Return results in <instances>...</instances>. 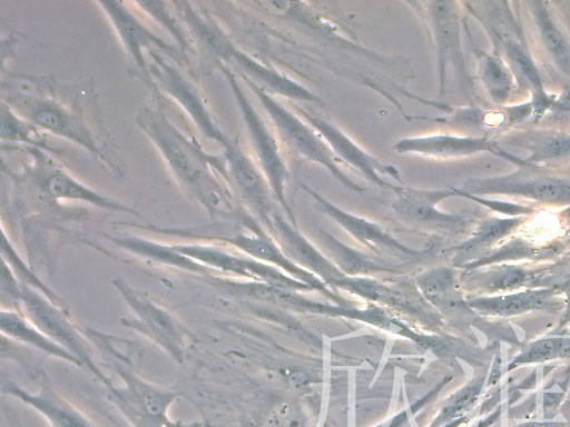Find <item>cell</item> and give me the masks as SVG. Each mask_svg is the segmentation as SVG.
<instances>
[{
  "label": "cell",
  "mask_w": 570,
  "mask_h": 427,
  "mask_svg": "<svg viewBox=\"0 0 570 427\" xmlns=\"http://www.w3.org/2000/svg\"><path fill=\"white\" fill-rule=\"evenodd\" d=\"M225 62L230 63L243 79L249 80L273 97L277 96L296 101L323 103L322 99L306 87L278 70L258 62L236 47L232 50Z\"/></svg>",
  "instance_id": "cell-21"
},
{
  "label": "cell",
  "mask_w": 570,
  "mask_h": 427,
  "mask_svg": "<svg viewBox=\"0 0 570 427\" xmlns=\"http://www.w3.org/2000/svg\"><path fill=\"white\" fill-rule=\"evenodd\" d=\"M302 187L315 200L320 210L333 218L351 236L362 244L375 249L405 254L416 252L395 240L376 224L342 210L306 185H302Z\"/></svg>",
  "instance_id": "cell-22"
},
{
  "label": "cell",
  "mask_w": 570,
  "mask_h": 427,
  "mask_svg": "<svg viewBox=\"0 0 570 427\" xmlns=\"http://www.w3.org/2000/svg\"><path fill=\"white\" fill-rule=\"evenodd\" d=\"M560 424L548 423V421H534L519 425L518 427H559Z\"/></svg>",
  "instance_id": "cell-38"
},
{
  "label": "cell",
  "mask_w": 570,
  "mask_h": 427,
  "mask_svg": "<svg viewBox=\"0 0 570 427\" xmlns=\"http://www.w3.org/2000/svg\"><path fill=\"white\" fill-rule=\"evenodd\" d=\"M1 309H14L21 311V285L7 262L2 260L1 268Z\"/></svg>",
  "instance_id": "cell-34"
},
{
  "label": "cell",
  "mask_w": 570,
  "mask_h": 427,
  "mask_svg": "<svg viewBox=\"0 0 570 427\" xmlns=\"http://www.w3.org/2000/svg\"><path fill=\"white\" fill-rule=\"evenodd\" d=\"M21 285V312L50 339L72 354L83 369L92 374L107 388L112 380L94 359L86 335L70 318L67 309L53 304L39 291Z\"/></svg>",
  "instance_id": "cell-7"
},
{
  "label": "cell",
  "mask_w": 570,
  "mask_h": 427,
  "mask_svg": "<svg viewBox=\"0 0 570 427\" xmlns=\"http://www.w3.org/2000/svg\"><path fill=\"white\" fill-rule=\"evenodd\" d=\"M483 388V378H476L454 394L442 408L435 424H443L461 417L478 401Z\"/></svg>",
  "instance_id": "cell-32"
},
{
  "label": "cell",
  "mask_w": 570,
  "mask_h": 427,
  "mask_svg": "<svg viewBox=\"0 0 570 427\" xmlns=\"http://www.w3.org/2000/svg\"><path fill=\"white\" fill-rule=\"evenodd\" d=\"M158 51L149 52L154 59V62L149 64V71L155 78L156 86L158 83L167 95L177 101L204 136L215 140L223 148L227 146L230 138L213 119L196 87L176 67L165 61Z\"/></svg>",
  "instance_id": "cell-13"
},
{
  "label": "cell",
  "mask_w": 570,
  "mask_h": 427,
  "mask_svg": "<svg viewBox=\"0 0 570 427\" xmlns=\"http://www.w3.org/2000/svg\"><path fill=\"white\" fill-rule=\"evenodd\" d=\"M558 113H570V107L557 110Z\"/></svg>",
  "instance_id": "cell-40"
},
{
  "label": "cell",
  "mask_w": 570,
  "mask_h": 427,
  "mask_svg": "<svg viewBox=\"0 0 570 427\" xmlns=\"http://www.w3.org/2000/svg\"><path fill=\"white\" fill-rule=\"evenodd\" d=\"M0 329L3 336L17 342L83 368L82 364L72 354L50 339L19 310L1 309Z\"/></svg>",
  "instance_id": "cell-24"
},
{
  "label": "cell",
  "mask_w": 570,
  "mask_h": 427,
  "mask_svg": "<svg viewBox=\"0 0 570 427\" xmlns=\"http://www.w3.org/2000/svg\"><path fill=\"white\" fill-rule=\"evenodd\" d=\"M433 38L436 52L439 95L445 91L449 69L464 90H472L473 82L468 70L461 37L459 3L455 1L416 2Z\"/></svg>",
  "instance_id": "cell-9"
},
{
  "label": "cell",
  "mask_w": 570,
  "mask_h": 427,
  "mask_svg": "<svg viewBox=\"0 0 570 427\" xmlns=\"http://www.w3.org/2000/svg\"><path fill=\"white\" fill-rule=\"evenodd\" d=\"M35 157V175L38 187L49 197L56 200H75L90 203L95 207L135 214L136 211L100 192L89 188L72 177L52 159L48 158L43 150L30 147Z\"/></svg>",
  "instance_id": "cell-15"
},
{
  "label": "cell",
  "mask_w": 570,
  "mask_h": 427,
  "mask_svg": "<svg viewBox=\"0 0 570 427\" xmlns=\"http://www.w3.org/2000/svg\"><path fill=\"white\" fill-rule=\"evenodd\" d=\"M296 111L301 118L317 131L338 160L352 167L373 186L395 191L397 186L385 180L383 176L395 179L401 183L403 182L397 168L384 163L368 153L341 128L325 119L308 113L302 108H296Z\"/></svg>",
  "instance_id": "cell-11"
},
{
  "label": "cell",
  "mask_w": 570,
  "mask_h": 427,
  "mask_svg": "<svg viewBox=\"0 0 570 427\" xmlns=\"http://www.w3.org/2000/svg\"><path fill=\"white\" fill-rule=\"evenodd\" d=\"M554 288H557L564 297L566 308L561 322V325L564 326L570 322V278L556 285Z\"/></svg>",
  "instance_id": "cell-36"
},
{
  "label": "cell",
  "mask_w": 570,
  "mask_h": 427,
  "mask_svg": "<svg viewBox=\"0 0 570 427\" xmlns=\"http://www.w3.org/2000/svg\"><path fill=\"white\" fill-rule=\"evenodd\" d=\"M523 216L511 218H489L483 220L471 237L462 242L456 249L461 252H471L481 249H489L500 240L511 235L523 224Z\"/></svg>",
  "instance_id": "cell-28"
},
{
  "label": "cell",
  "mask_w": 570,
  "mask_h": 427,
  "mask_svg": "<svg viewBox=\"0 0 570 427\" xmlns=\"http://www.w3.org/2000/svg\"><path fill=\"white\" fill-rule=\"evenodd\" d=\"M243 79V78H242ZM253 91L281 139L292 152L325 168L343 187L363 192L365 189L352 180L340 167V160L324 139L303 118L284 107L273 96L249 80L243 79Z\"/></svg>",
  "instance_id": "cell-6"
},
{
  "label": "cell",
  "mask_w": 570,
  "mask_h": 427,
  "mask_svg": "<svg viewBox=\"0 0 570 427\" xmlns=\"http://www.w3.org/2000/svg\"><path fill=\"white\" fill-rule=\"evenodd\" d=\"M566 237H567V242L570 244V224H569V226L567 228Z\"/></svg>",
  "instance_id": "cell-39"
},
{
  "label": "cell",
  "mask_w": 570,
  "mask_h": 427,
  "mask_svg": "<svg viewBox=\"0 0 570 427\" xmlns=\"http://www.w3.org/2000/svg\"><path fill=\"white\" fill-rule=\"evenodd\" d=\"M535 51L570 89V23L556 2L529 0L520 2Z\"/></svg>",
  "instance_id": "cell-10"
},
{
  "label": "cell",
  "mask_w": 570,
  "mask_h": 427,
  "mask_svg": "<svg viewBox=\"0 0 570 427\" xmlns=\"http://www.w3.org/2000/svg\"><path fill=\"white\" fill-rule=\"evenodd\" d=\"M98 4L108 16L127 53L141 70L145 81L151 86V88H156V83L149 71V64L144 57V50H148V52L161 50L179 59L176 49L148 29L126 8L124 2L100 1Z\"/></svg>",
  "instance_id": "cell-16"
},
{
  "label": "cell",
  "mask_w": 570,
  "mask_h": 427,
  "mask_svg": "<svg viewBox=\"0 0 570 427\" xmlns=\"http://www.w3.org/2000/svg\"><path fill=\"white\" fill-rule=\"evenodd\" d=\"M131 311L120 324L138 332L165 351L176 363L183 364L186 347L195 335L177 317L148 296L132 288L122 277L111 281Z\"/></svg>",
  "instance_id": "cell-5"
},
{
  "label": "cell",
  "mask_w": 570,
  "mask_h": 427,
  "mask_svg": "<svg viewBox=\"0 0 570 427\" xmlns=\"http://www.w3.org/2000/svg\"><path fill=\"white\" fill-rule=\"evenodd\" d=\"M38 390L30 393L13 381H4L2 394L31 407L50 427H99L56 388L43 370L38 373Z\"/></svg>",
  "instance_id": "cell-14"
},
{
  "label": "cell",
  "mask_w": 570,
  "mask_h": 427,
  "mask_svg": "<svg viewBox=\"0 0 570 427\" xmlns=\"http://www.w3.org/2000/svg\"><path fill=\"white\" fill-rule=\"evenodd\" d=\"M56 86V81L46 78L16 76L2 88V103L46 133L80 146L108 169L120 171L109 145L95 132L85 108L78 103L81 98L72 97L75 90L65 88L61 97V88Z\"/></svg>",
  "instance_id": "cell-1"
},
{
  "label": "cell",
  "mask_w": 570,
  "mask_h": 427,
  "mask_svg": "<svg viewBox=\"0 0 570 427\" xmlns=\"http://www.w3.org/2000/svg\"><path fill=\"white\" fill-rule=\"evenodd\" d=\"M218 64L234 93L256 155L258 167L264 173L274 198L282 205L283 209L289 215L292 222L295 225L294 216L285 196L289 173L281 151L279 142L244 92L234 70L223 62H218Z\"/></svg>",
  "instance_id": "cell-8"
},
{
  "label": "cell",
  "mask_w": 570,
  "mask_h": 427,
  "mask_svg": "<svg viewBox=\"0 0 570 427\" xmlns=\"http://www.w3.org/2000/svg\"><path fill=\"white\" fill-rule=\"evenodd\" d=\"M461 192L472 196H504L535 203L570 207V175L531 163L504 175L468 179Z\"/></svg>",
  "instance_id": "cell-4"
},
{
  "label": "cell",
  "mask_w": 570,
  "mask_h": 427,
  "mask_svg": "<svg viewBox=\"0 0 570 427\" xmlns=\"http://www.w3.org/2000/svg\"><path fill=\"white\" fill-rule=\"evenodd\" d=\"M45 131L24 120L8 106L2 103L1 109V138L11 142L28 143L33 148L51 151ZM46 133V132H45Z\"/></svg>",
  "instance_id": "cell-29"
},
{
  "label": "cell",
  "mask_w": 570,
  "mask_h": 427,
  "mask_svg": "<svg viewBox=\"0 0 570 427\" xmlns=\"http://www.w3.org/2000/svg\"><path fill=\"white\" fill-rule=\"evenodd\" d=\"M136 121L159 150L169 169L186 187L215 169L229 185L224 155H212L181 133L158 109L141 107ZM232 187V186H230Z\"/></svg>",
  "instance_id": "cell-3"
},
{
  "label": "cell",
  "mask_w": 570,
  "mask_h": 427,
  "mask_svg": "<svg viewBox=\"0 0 570 427\" xmlns=\"http://www.w3.org/2000/svg\"><path fill=\"white\" fill-rule=\"evenodd\" d=\"M394 192L392 208L404 220L450 231L462 230L466 226L460 216L442 212L438 208L442 200L456 196L454 187L426 189L397 186Z\"/></svg>",
  "instance_id": "cell-17"
},
{
  "label": "cell",
  "mask_w": 570,
  "mask_h": 427,
  "mask_svg": "<svg viewBox=\"0 0 570 427\" xmlns=\"http://www.w3.org/2000/svg\"><path fill=\"white\" fill-rule=\"evenodd\" d=\"M497 142L487 137L472 135L432 133L404 137L395 141L393 150L400 155H416L438 160H455L491 152L508 159L515 166L528 163L523 158L503 150Z\"/></svg>",
  "instance_id": "cell-12"
},
{
  "label": "cell",
  "mask_w": 570,
  "mask_h": 427,
  "mask_svg": "<svg viewBox=\"0 0 570 427\" xmlns=\"http://www.w3.org/2000/svg\"><path fill=\"white\" fill-rule=\"evenodd\" d=\"M563 241H553L546 245H534L521 238L510 239L491 252L469 264L470 268L505 264L520 259H550L564 250Z\"/></svg>",
  "instance_id": "cell-26"
},
{
  "label": "cell",
  "mask_w": 570,
  "mask_h": 427,
  "mask_svg": "<svg viewBox=\"0 0 570 427\" xmlns=\"http://www.w3.org/2000/svg\"><path fill=\"white\" fill-rule=\"evenodd\" d=\"M557 288H529L472 299L471 308L484 316L514 317L531 311L558 310L566 304Z\"/></svg>",
  "instance_id": "cell-20"
},
{
  "label": "cell",
  "mask_w": 570,
  "mask_h": 427,
  "mask_svg": "<svg viewBox=\"0 0 570 427\" xmlns=\"http://www.w3.org/2000/svg\"><path fill=\"white\" fill-rule=\"evenodd\" d=\"M170 247L181 256L190 259L197 265L223 274H236L248 276L249 272H258L262 266L258 264L235 256L225 249L207 244H176Z\"/></svg>",
  "instance_id": "cell-25"
},
{
  "label": "cell",
  "mask_w": 570,
  "mask_h": 427,
  "mask_svg": "<svg viewBox=\"0 0 570 427\" xmlns=\"http://www.w3.org/2000/svg\"><path fill=\"white\" fill-rule=\"evenodd\" d=\"M454 189H455L456 196L470 199L472 201L481 203L485 207H489V208H491L495 211L502 212V214H509V215L515 216V217L534 214V208H532L530 206L508 203L504 201L492 200L487 197L466 195V193L461 192L458 188H454Z\"/></svg>",
  "instance_id": "cell-35"
},
{
  "label": "cell",
  "mask_w": 570,
  "mask_h": 427,
  "mask_svg": "<svg viewBox=\"0 0 570 427\" xmlns=\"http://www.w3.org/2000/svg\"><path fill=\"white\" fill-rule=\"evenodd\" d=\"M570 358L569 337L541 338L530 342L511 363L509 369L520 365L542 364Z\"/></svg>",
  "instance_id": "cell-30"
},
{
  "label": "cell",
  "mask_w": 570,
  "mask_h": 427,
  "mask_svg": "<svg viewBox=\"0 0 570 427\" xmlns=\"http://www.w3.org/2000/svg\"><path fill=\"white\" fill-rule=\"evenodd\" d=\"M480 287L488 294H508L523 287L539 284L549 275L544 270H534L509 264L491 265L481 275Z\"/></svg>",
  "instance_id": "cell-27"
},
{
  "label": "cell",
  "mask_w": 570,
  "mask_h": 427,
  "mask_svg": "<svg viewBox=\"0 0 570 427\" xmlns=\"http://www.w3.org/2000/svg\"><path fill=\"white\" fill-rule=\"evenodd\" d=\"M544 416L547 418H550L551 416L554 415L559 404H560V400H561V395L560 394H546L544 395Z\"/></svg>",
  "instance_id": "cell-37"
},
{
  "label": "cell",
  "mask_w": 570,
  "mask_h": 427,
  "mask_svg": "<svg viewBox=\"0 0 570 427\" xmlns=\"http://www.w3.org/2000/svg\"><path fill=\"white\" fill-rule=\"evenodd\" d=\"M2 260L7 262L20 284L35 289L50 299L59 307L66 308L63 299L49 288L21 259L11 242L7 239L6 232H2Z\"/></svg>",
  "instance_id": "cell-31"
},
{
  "label": "cell",
  "mask_w": 570,
  "mask_h": 427,
  "mask_svg": "<svg viewBox=\"0 0 570 427\" xmlns=\"http://www.w3.org/2000/svg\"><path fill=\"white\" fill-rule=\"evenodd\" d=\"M144 9L153 19L159 22L178 42L183 48H188V40L178 23V19L168 9L167 2L164 1H140L136 2Z\"/></svg>",
  "instance_id": "cell-33"
},
{
  "label": "cell",
  "mask_w": 570,
  "mask_h": 427,
  "mask_svg": "<svg viewBox=\"0 0 570 427\" xmlns=\"http://www.w3.org/2000/svg\"><path fill=\"white\" fill-rule=\"evenodd\" d=\"M569 261H570V255H569Z\"/></svg>",
  "instance_id": "cell-41"
},
{
  "label": "cell",
  "mask_w": 570,
  "mask_h": 427,
  "mask_svg": "<svg viewBox=\"0 0 570 427\" xmlns=\"http://www.w3.org/2000/svg\"><path fill=\"white\" fill-rule=\"evenodd\" d=\"M498 142L523 149L524 161L535 166L570 163V132L552 128L512 129Z\"/></svg>",
  "instance_id": "cell-19"
},
{
  "label": "cell",
  "mask_w": 570,
  "mask_h": 427,
  "mask_svg": "<svg viewBox=\"0 0 570 427\" xmlns=\"http://www.w3.org/2000/svg\"><path fill=\"white\" fill-rule=\"evenodd\" d=\"M229 182L245 202L263 219L272 224V190L258 165L244 151L237 138L230 139L223 152Z\"/></svg>",
  "instance_id": "cell-18"
},
{
  "label": "cell",
  "mask_w": 570,
  "mask_h": 427,
  "mask_svg": "<svg viewBox=\"0 0 570 427\" xmlns=\"http://www.w3.org/2000/svg\"><path fill=\"white\" fill-rule=\"evenodd\" d=\"M475 56L476 76L494 106H508L517 92L515 78L504 59L497 52H487L473 41L464 23Z\"/></svg>",
  "instance_id": "cell-23"
},
{
  "label": "cell",
  "mask_w": 570,
  "mask_h": 427,
  "mask_svg": "<svg viewBox=\"0 0 570 427\" xmlns=\"http://www.w3.org/2000/svg\"><path fill=\"white\" fill-rule=\"evenodd\" d=\"M482 24L492 42V51L499 53L512 71L518 89L531 95L534 119L551 110L556 99L548 95L543 75L528 43L520 17L513 2L476 1L463 3Z\"/></svg>",
  "instance_id": "cell-2"
}]
</instances>
